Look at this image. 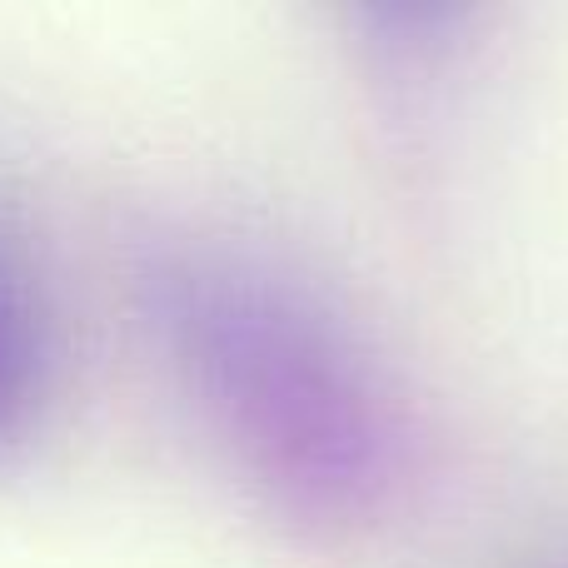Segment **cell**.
I'll use <instances>...</instances> for the list:
<instances>
[{"mask_svg": "<svg viewBox=\"0 0 568 568\" xmlns=\"http://www.w3.org/2000/svg\"><path fill=\"white\" fill-rule=\"evenodd\" d=\"M135 294L195 419L275 519L349 539L404 504L409 409L320 290L260 250L170 235L145 245Z\"/></svg>", "mask_w": 568, "mask_h": 568, "instance_id": "1", "label": "cell"}, {"mask_svg": "<svg viewBox=\"0 0 568 568\" xmlns=\"http://www.w3.org/2000/svg\"><path fill=\"white\" fill-rule=\"evenodd\" d=\"M60 389V329L26 240L0 210V459L20 454Z\"/></svg>", "mask_w": 568, "mask_h": 568, "instance_id": "2", "label": "cell"}]
</instances>
